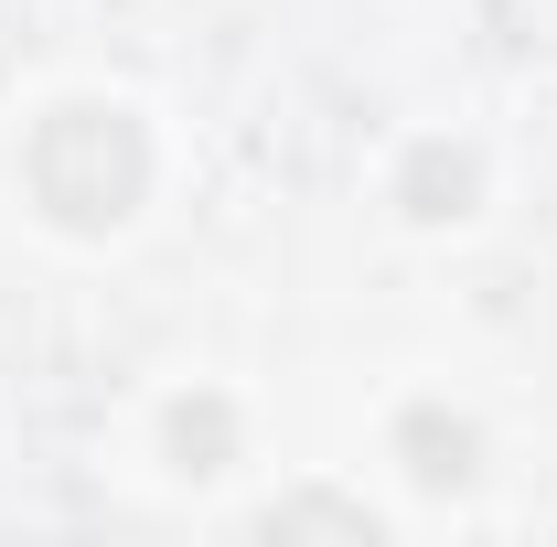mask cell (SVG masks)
<instances>
[{
    "mask_svg": "<svg viewBox=\"0 0 557 547\" xmlns=\"http://www.w3.org/2000/svg\"><path fill=\"white\" fill-rule=\"evenodd\" d=\"M258 526H269V537H289V526H344V537H375V515H364V505H322V494H300V505H269Z\"/></svg>",
    "mask_w": 557,
    "mask_h": 547,
    "instance_id": "5",
    "label": "cell"
},
{
    "mask_svg": "<svg viewBox=\"0 0 557 547\" xmlns=\"http://www.w3.org/2000/svg\"><path fill=\"white\" fill-rule=\"evenodd\" d=\"M472 183H483V161L429 139V150L408 161V215H429V226H440V215H472Z\"/></svg>",
    "mask_w": 557,
    "mask_h": 547,
    "instance_id": "3",
    "label": "cell"
},
{
    "mask_svg": "<svg viewBox=\"0 0 557 547\" xmlns=\"http://www.w3.org/2000/svg\"><path fill=\"white\" fill-rule=\"evenodd\" d=\"M397 451H408V473L429 483V494H450V483H472V418H440V409H408L397 418Z\"/></svg>",
    "mask_w": 557,
    "mask_h": 547,
    "instance_id": "2",
    "label": "cell"
},
{
    "mask_svg": "<svg viewBox=\"0 0 557 547\" xmlns=\"http://www.w3.org/2000/svg\"><path fill=\"white\" fill-rule=\"evenodd\" d=\"M22 172H33V205L54 215V226L108 236L150 194V139H139L129 108H54L33 130V150H22Z\"/></svg>",
    "mask_w": 557,
    "mask_h": 547,
    "instance_id": "1",
    "label": "cell"
},
{
    "mask_svg": "<svg viewBox=\"0 0 557 547\" xmlns=\"http://www.w3.org/2000/svg\"><path fill=\"white\" fill-rule=\"evenodd\" d=\"M225 451H236V409L225 398H183L172 409V473H225Z\"/></svg>",
    "mask_w": 557,
    "mask_h": 547,
    "instance_id": "4",
    "label": "cell"
}]
</instances>
